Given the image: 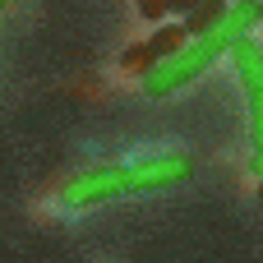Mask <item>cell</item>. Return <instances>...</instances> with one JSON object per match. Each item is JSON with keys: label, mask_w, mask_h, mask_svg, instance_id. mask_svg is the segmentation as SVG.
Returning a JSON list of instances; mask_svg holds the SVG:
<instances>
[{"label": "cell", "mask_w": 263, "mask_h": 263, "mask_svg": "<svg viewBox=\"0 0 263 263\" xmlns=\"http://www.w3.org/2000/svg\"><path fill=\"white\" fill-rule=\"evenodd\" d=\"M194 176V162L185 153H162V157H139V162H120V166H97L83 171L65 185V208H92L102 199H120V194H153V190H171L180 180Z\"/></svg>", "instance_id": "1"}, {"label": "cell", "mask_w": 263, "mask_h": 263, "mask_svg": "<svg viewBox=\"0 0 263 263\" xmlns=\"http://www.w3.org/2000/svg\"><path fill=\"white\" fill-rule=\"evenodd\" d=\"M231 65L240 74L245 102H250V139H254V148H263V42L240 37L231 46Z\"/></svg>", "instance_id": "2"}, {"label": "cell", "mask_w": 263, "mask_h": 263, "mask_svg": "<svg viewBox=\"0 0 263 263\" xmlns=\"http://www.w3.org/2000/svg\"><path fill=\"white\" fill-rule=\"evenodd\" d=\"M227 9H231L227 0H203V5H199V9H190L180 23H185V32H190V37H208L213 28H222Z\"/></svg>", "instance_id": "3"}, {"label": "cell", "mask_w": 263, "mask_h": 263, "mask_svg": "<svg viewBox=\"0 0 263 263\" xmlns=\"http://www.w3.org/2000/svg\"><path fill=\"white\" fill-rule=\"evenodd\" d=\"M185 42H190L185 23H166V28H157V32L148 37V51H153V60H166V55H176Z\"/></svg>", "instance_id": "4"}, {"label": "cell", "mask_w": 263, "mask_h": 263, "mask_svg": "<svg viewBox=\"0 0 263 263\" xmlns=\"http://www.w3.org/2000/svg\"><path fill=\"white\" fill-rule=\"evenodd\" d=\"M120 65H125V69H134V74H148L157 60H153V51H148V42H143V46H129V51L120 55Z\"/></svg>", "instance_id": "5"}, {"label": "cell", "mask_w": 263, "mask_h": 263, "mask_svg": "<svg viewBox=\"0 0 263 263\" xmlns=\"http://www.w3.org/2000/svg\"><path fill=\"white\" fill-rule=\"evenodd\" d=\"M139 14H143L148 23H162L171 9H166V0H139Z\"/></svg>", "instance_id": "6"}, {"label": "cell", "mask_w": 263, "mask_h": 263, "mask_svg": "<svg viewBox=\"0 0 263 263\" xmlns=\"http://www.w3.org/2000/svg\"><path fill=\"white\" fill-rule=\"evenodd\" d=\"M199 5H203V0H166V9H171V14H180V18H185L190 9H199Z\"/></svg>", "instance_id": "7"}, {"label": "cell", "mask_w": 263, "mask_h": 263, "mask_svg": "<svg viewBox=\"0 0 263 263\" xmlns=\"http://www.w3.org/2000/svg\"><path fill=\"white\" fill-rule=\"evenodd\" d=\"M250 171H254V176H263V148H254V157H250Z\"/></svg>", "instance_id": "8"}, {"label": "cell", "mask_w": 263, "mask_h": 263, "mask_svg": "<svg viewBox=\"0 0 263 263\" xmlns=\"http://www.w3.org/2000/svg\"><path fill=\"white\" fill-rule=\"evenodd\" d=\"M5 5H9V0H0V9H5Z\"/></svg>", "instance_id": "9"}, {"label": "cell", "mask_w": 263, "mask_h": 263, "mask_svg": "<svg viewBox=\"0 0 263 263\" xmlns=\"http://www.w3.org/2000/svg\"><path fill=\"white\" fill-rule=\"evenodd\" d=\"M259 199H263V185H259Z\"/></svg>", "instance_id": "10"}]
</instances>
